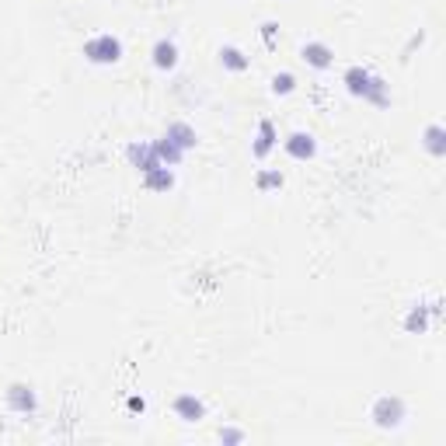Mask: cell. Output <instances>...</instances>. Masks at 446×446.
<instances>
[{"label":"cell","mask_w":446,"mask_h":446,"mask_svg":"<svg viewBox=\"0 0 446 446\" xmlns=\"http://www.w3.org/2000/svg\"><path fill=\"white\" fill-rule=\"evenodd\" d=\"M346 84H349V91L356 98H370V101H377V105H387V98H383V81L380 77H370L363 66H352L349 73H346Z\"/></svg>","instance_id":"obj_1"},{"label":"cell","mask_w":446,"mask_h":446,"mask_svg":"<svg viewBox=\"0 0 446 446\" xmlns=\"http://www.w3.org/2000/svg\"><path fill=\"white\" fill-rule=\"evenodd\" d=\"M84 56H88L91 63H115V60L123 56V42L108 32L95 35L91 42H84Z\"/></svg>","instance_id":"obj_2"},{"label":"cell","mask_w":446,"mask_h":446,"mask_svg":"<svg viewBox=\"0 0 446 446\" xmlns=\"http://www.w3.org/2000/svg\"><path fill=\"white\" fill-rule=\"evenodd\" d=\"M286 154L296 160H311L318 154V143H314V136L311 133H293L286 140Z\"/></svg>","instance_id":"obj_3"},{"label":"cell","mask_w":446,"mask_h":446,"mask_svg":"<svg viewBox=\"0 0 446 446\" xmlns=\"http://www.w3.org/2000/svg\"><path fill=\"white\" fill-rule=\"evenodd\" d=\"M300 56H304L311 66H318V70L331 66V49H328L324 42H307V46L300 49Z\"/></svg>","instance_id":"obj_4"},{"label":"cell","mask_w":446,"mask_h":446,"mask_svg":"<svg viewBox=\"0 0 446 446\" xmlns=\"http://www.w3.org/2000/svg\"><path fill=\"white\" fill-rule=\"evenodd\" d=\"M175 63H178V46L167 42V38H160L157 46H154V66L157 70H171Z\"/></svg>","instance_id":"obj_5"},{"label":"cell","mask_w":446,"mask_h":446,"mask_svg":"<svg viewBox=\"0 0 446 446\" xmlns=\"http://www.w3.org/2000/svg\"><path fill=\"white\" fill-rule=\"evenodd\" d=\"M167 140H171L178 150H189V147H195V129L185 126V123H171V126H167Z\"/></svg>","instance_id":"obj_6"},{"label":"cell","mask_w":446,"mask_h":446,"mask_svg":"<svg viewBox=\"0 0 446 446\" xmlns=\"http://www.w3.org/2000/svg\"><path fill=\"white\" fill-rule=\"evenodd\" d=\"M272 147H276V126H272V119H261V123H258L255 157H265V154H269Z\"/></svg>","instance_id":"obj_7"},{"label":"cell","mask_w":446,"mask_h":446,"mask_svg":"<svg viewBox=\"0 0 446 446\" xmlns=\"http://www.w3.org/2000/svg\"><path fill=\"white\" fill-rule=\"evenodd\" d=\"M220 63L227 66V70H248V63H251V60H248V56H244L237 46H223V49H220Z\"/></svg>","instance_id":"obj_8"},{"label":"cell","mask_w":446,"mask_h":446,"mask_svg":"<svg viewBox=\"0 0 446 446\" xmlns=\"http://www.w3.org/2000/svg\"><path fill=\"white\" fill-rule=\"evenodd\" d=\"M293 88H296L293 73H276V77H272V91H276V95H289Z\"/></svg>","instance_id":"obj_9"},{"label":"cell","mask_w":446,"mask_h":446,"mask_svg":"<svg viewBox=\"0 0 446 446\" xmlns=\"http://www.w3.org/2000/svg\"><path fill=\"white\" fill-rule=\"evenodd\" d=\"M283 185V175L279 171H261L258 175V189H279Z\"/></svg>","instance_id":"obj_10"},{"label":"cell","mask_w":446,"mask_h":446,"mask_svg":"<svg viewBox=\"0 0 446 446\" xmlns=\"http://www.w3.org/2000/svg\"><path fill=\"white\" fill-rule=\"evenodd\" d=\"M178 412H189L192 418H195V415H202V405L192 401V398H178Z\"/></svg>","instance_id":"obj_11"},{"label":"cell","mask_w":446,"mask_h":446,"mask_svg":"<svg viewBox=\"0 0 446 446\" xmlns=\"http://www.w3.org/2000/svg\"><path fill=\"white\" fill-rule=\"evenodd\" d=\"M425 136H429V150H432V154H443V143H440V136H443V133H440V126H432Z\"/></svg>","instance_id":"obj_12"}]
</instances>
